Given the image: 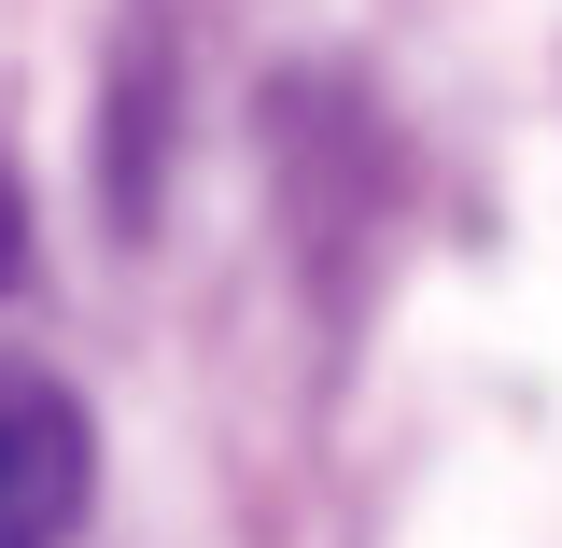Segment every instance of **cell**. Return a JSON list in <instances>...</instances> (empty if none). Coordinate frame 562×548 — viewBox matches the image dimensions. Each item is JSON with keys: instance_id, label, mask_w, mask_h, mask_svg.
<instances>
[{"instance_id": "1", "label": "cell", "mask_w": 562, "mask_h": 548, "mask_svg": "<svg viewBox=\"0 0 562 548\" xmlns=\"http://www.w3.org/2000/svg\"><path fill=\"white\" fill-rule=\"evenodd\" d=\"M99 492V436L43 366H0V548H57Z\"/></svg>"}, {"instance_id": "2", "label": "cell", "mask_w": 562, "mask_h": 548, "mask_svg": "<svg viewBox=\"0 0 562 548\" xmlns=\"http://www.w3.org/2000/svg\"><path fill=\"white\" fill-rule=\"evenodd\" d=\"M29 268V198H14V169H0V281Z\"/></svg>"}]
</instances>
